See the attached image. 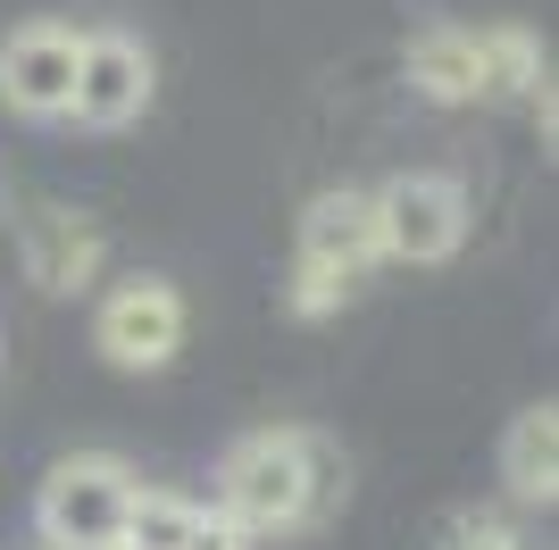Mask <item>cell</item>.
<instances>
[{"instance_id": "cell-13", "label": "cell", "mask_w": 559, "mask_h": 550, "mask_svg": "<svg viewBox=\"0 0 559 550\" xmlns=\"http://www.w3.org/2000/svg\"><path fill=\"white\" fill-rule=\"evenodd\" d=\"M526 550H535V542H526Z\"/></svg>"}, {"instance_id": "cell-2", "label": "cell", "mask_w": 559, "mask_h": 550, "mask_svg": "<svg viewBox=\"0 0 559 550\" xmlns=\"http://www.w3.org/2000/svg\"><path fill=\"white\" fill-rule=\"evenodd\" d=\"M401 75L418 100L435 109H476V100H526L551 75L535 25H426L418 43L401 50Z\"/></svg>"}, {"instance_id": "cell-8", "label": "cell", "mask_w": 559, "mask_h": 550, "mask_svg": "<svg viewBox=\"0 0 559 550\" xmlns=\"http://www.w3.org/2000/svg\"><path fill=\"white\" fill-rule=\"evenodd\" d=\"M17 267L43 300H75L93 292L100 267H109V226L93 208H68V201H34L17 208Z\"/></svg>"}, {"instance_id": "cell-12", "label": "cell", "mask_w": 559, "mask_h": 550, "mask_svg": "<svg viewBox=\"0 0 559 550\" xmlns=\"http://www.w3.org/2000/svg\"><path fill=\"white\" fill-rule=\"evenodd\" d=\"M426 550H526L510 509H476V501H451L426 534Z\"/></svg>"}, {"instance_id": "cell-6", "label": "cell", "mask_w": 559, "mask_h": 550, "mask_svg": "<svg viewBox=\"0 0 559 550\" xmlns=\"http://www.w3.org/2000/svg\"><path fill=\"white\" fill-rule=\"evenodd\" d=\"M185 334H192V309H185V292H176L167 275H126V284H109L100 309H93V350L109 367H126V375L167 367L185 350Z\"/></svg>"}, {"instance_id": "cell-4", "label": "cell", "mask_w": 559, "mask_h": 550, "mask_svg": "<svg viewBox=\"0 0 559 550\" xmlns=\"http://www.w3.org/2000/svg\"><path fill=\"white\" fill-rule=\"evenodd\" d=\"M376 201V251L384 267H451L467 242V183L443 167H409L368 192Z\"/></svg>"}, {"instance_id": "cell-1", "label": "cell", "mask_w": 559, "mask_h": 550, "mask_svg": "<svg viewBox=\"0 0 559 550\" xmlns=\"http://www.w3.org/2000/svg\"><path fill=\"white\" fill-rule=\"evenodd\" d=\"M343 492H350V467L334 451V434H318V426H251L217 458L210 509L242 542H284V534L326 526L343 509Z\"/></svg>"}, {"instance_id": "cell-3", "label": "cell", "mask_w": 559, "mask_h": 550, "mask_svg": "<svg viewBox=\"0 0 559 550\" xmlns=\"http://www.w3.org/2000/svg\"><path fill=\"white\" fill-rule=\"evenodd\" d=\"M376 267H384V251H376V201L359 183H326V192L301 208V234H293L284 309H293V318H334L343 300H359V284H368Z\"/></svg>"}, {"instance_id": "cell-10", "label": "cell", "mask_w": 559, "mask_h": 550, "mask_svg": "<svg viewBox=\"0 0 559 550\" xmlns=\"http://www.w3.org/2000/svg\"><path fill=\"white\" fill-rule=\"evenodd\" d=\"M501 492H510V509H551L559 501V409L551 400H526L501 426Z\"/></svg>"}, {"instance_id": "cell-5", "label": "cell", "mask_w": 559, "mask_h": 550, "mask_svg": "<svg viewBox=\"0 0 559 550\" xmlns=\"http://www.w3.org/2000/svg\"><path fill=\"white\" fill-rule=\"evenodd\" d=\"M134 483L142 476L126 458H109V451L59 458L43 476V492H34V534H43V550H117Z\"/></svg>"}, {"instance_id": "cell-11", "label": "cell", "mask_w": 559, "mask_h": 550, "mask_svg": "<svg viewBox=\"0 0 559 550\" xmlns=\"http://www.w3.org/2000/svg\"><path fill=\"white\" fill-rule=\"evenodd\" d=\"M201 517H210V501H201V492H176V483H134L117 550H185L192 534H201Z\"/></svg>"}, {"instance_id": "cell-9", "label": "cell", "mask_w": 559, "mask_h": 550, "mask_svg": "<svg viewBox=\"0 0 559 550\" xmlns=\"http://www.w3.org/2000/svg\"><path fill=\"white\" fill-rule=\"evenodd\" d=\"M75 59H84V25H68V17L9 25V43H0V109H17V117H68Z\"/></svg>"}, {"instance_id": "cell-7", "label": "cell", "mask_w": 559, "mask_h": 550, "mask_svg": "<svg viewBox=\"0 0 559 550\" xmlns=\"http://www.w3.org/2000/svg\"><path fill=\"white\" fill-rule=\"evenodd\" d=\"M159 100V59L126 25H84V59H75V100L68 117L84 134H126L142 109Z\"/></svg>"}]
</instances>
